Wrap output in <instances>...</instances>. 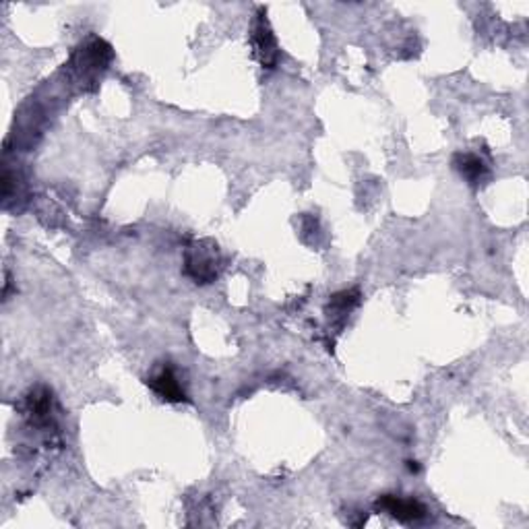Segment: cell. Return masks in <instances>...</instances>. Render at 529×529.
<instances>
[{
    "instance_id": "cell-1",
    "label": "cell",
    "mask_w": 529,
    "mask_h": 529,
    "mask_svg": "<svg viewBox=\"0 0 529 529\" xmlns=\"http://www.w3.org/2000/svg\"><path fill=\"white\" fill-rule=\"evenodd\" d=\"M112 56L114 52L108 42L97 38V35H89V38L81 42V46L75 50L67 67L70 70V75L77 79V83H81V88H85L88 83L97 81L99 75L108 69Z\"/></svg>"
},
{
    "instance_id": "cell-4",
    "label": "cell",
    "mask_w": 529,
    "mask_h": 529,
    "mask_svg": "<svg viewBox=\"0 0 529 529\" xmlns=\"http://www.w3.org/2000/svg\"><path fill=\"white\" fill-rule=\"evenodd\" d=\"M376 509L389 513L393 519L402 524H412L426 517V506L420 500L412 497H397V495H383L376 500Z\"/></svg>"
},
{
    "instance_id": "cell-3",
    "label": "cell",
    "mask_w": 529,
    "mask_h": 529,
    "mask_svg": "<svg viewBox=\"0 0 529 529\" xmlns=\"http://www.w3.org/2000/svg\"><path fill=\"white\" fill-rule=\"evenodd\" d=\"M250 44H253V52L263 69H275L277 60H280V50H277L275 35L271 32L267 15H264L263 9L255 19L253 30H250Z\"/></svg>"
},
{
    "instance_id": "cell-2",
    "label": "cell",
    "mask_w": 529,
    "mask_h": 529,
    "mask_svg": "<svg viewBox=\"0 0 529 529\" xmlns=\"http://www.w3.org/2000/svg\"><path fill=\"white\" fill-rule=\"evenodd\" d=\"M221 269V255L213 240H197L184 250V274L192 282L207 285L218 280Z\"/></svg>"
},
{
    "instance_id": "cell-5",
    "label": "cell",
    "mask_w": 529,
    "mask_h": 529,
    "mask_svg": "<svg viewBox=\"0 0 529 529\" xmlns=\"http://www.w3.org/2000/svg\"><path fill=\"white\" fill-rule=\"evenodd\" d=\"M147 385L152 387V391L157 397L163 399V402L168 404L187 402V393H184V387L181 385V381H178L176 370L170 362L163 364L160 370H155V373L149 376Z\"/></svg>"
},
{
    "instance_id": "cell-7",
    "label": "cell",
    "mask_w": 529,
    "mask_h": 529,
    "mask_svg": "<svg viewBox=\"0 0 529 529\" xmlns=\"http://www.w3.org/2000/svg\"><path fill=\"white\" fill-rule=\"evenodd\" d=\"M453 168L459 172L461 178H466L469 184H474V187L482 184L490 174L486 162L476 153H457L453 157Z\"/></svg>"
},
{
    "instance_id": "cell-6",
    "label": "cell",
    "mask_w": 529,
    "mask_h": 529,
    "mask_svg": "<svg viewBox=\"0 0 529 529\" xmlns=\"http://www.w3.org/2000/svg\"><path fill=\"white\" fill-rule=\"evenodd\" d=\"M358 304H360L358 290H343V292H338V294H333L327 306L329 323L341 329L349 319V312H352Z\"/></svg>"
}]
</instances>
